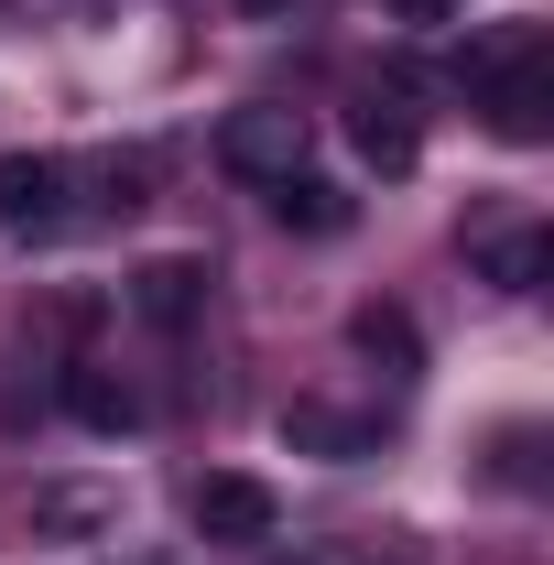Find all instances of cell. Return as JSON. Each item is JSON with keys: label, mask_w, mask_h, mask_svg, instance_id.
I'll list each match as a JSON object with an SVG mask.
<instances>
[{"label": "cell", "mask_w": 554, "mask_h": 565, "mask_svg": "<svg viewBox=\"0 0 554 565\" xmlns=\"http://www.w3.org/2000/svg\"><path fill=\"white\" fill-rule=\"evenodd\" d=\"M196 533H207V544H273L283 500L262 490V479H239V468H217V479H196Z\"/></svg>", "instance_id": "8992f818"}, {"label": "cell", "mask_w": 554, "mask_h": 565, "mask_svg": "<svg viewBox=\"0 0 554 565\" xmlns=\"http://www.w3.org/2000/svg\"><path fill=\"white\" fill-rule=\"evenodd\" d=\"M66 207L76 217H141L152 207V152H87V163H66Z\"/></svg>", "instance_id": "52a82bcc"}, {"label": "cell", "mask_w": 554, "mask_h": 565, "mask_svg": "<svg viewBox=\"0 0 554 565\" xmlns=\"http://www.w3.org/2000/svg\"><path fill=\"white\" fill-rule=\"evenodd\" d=\"M273 217H283V228H305V239H338L359 207H348V185H327V174H283V185H273Z\"/></svg>", "instance_id": "7c38bea8"}, {"label": "cell", "mask_w": 554, "mask_h": 565, "mask_svg": "<svg viewBox=\"0 0 554 565\" xmlns=\"http://www.w3.org/2000/svg\"><path fill=\"white\" fill-rule=\"evenodd\" d=\"M348 349L370 359L381 381H414V370H424V338H414L403 305H359V316H348Z\"/></svg>", "instance_id": "8fae6325"}, {"label": "cell", "mask_w": 554, "mask_h": 565, "mask_svg": "<svg viewBox=\"0 0 554 565\" xmlns=\"http://www.w3.org/2000/svg\"><path fill=\"white\" fill-rule=\"evenodd\" d=\"M120 522V490L109 479H33L22 490V533L33 544H87V533H109Z\"/></svg>", "instance_id": "277c9868"}, {"label": "cell", "mask_w": 554, "mask_h": 565, "mask_svg": "<svg viewBox=\"0 0 554 565\" xmlns=\"http://www.w3.org/2000/svg\"><path fill=\"white\" fill-rule=\"evenodd\" d=\"M305 152H316V131H305V109H283V98H251V109L217 120V163H228L239 185H283V174H305Z\"/></svg>", "instance_id": "7a4b0ae2"}, {"label": "cell", "mask_w": 554, "mask_h": 565, "mask_svg": "<svg viewBox=\"0 0 554 565\" xmlns=\"http://www.w3.org/2000/svg\"><path fill=\"white\" fill-rule=\"evenodd\" d=\"M207 262H196V250H163V262H141L131 273V316L141 327H163V338H185V327H196V316H207Z\"/></svg>", "instance_id": "5b68a950"}, {"label": "cell", "mask_w": 554, "mask_h": 565, "mask_svg": "<svg viewBox=\"0 0 554 565\" xmlns=\"http://www.w3.org/2000/svg\"><path fill=\"white\" fill-rule=\"evenodd\" d=\"M239 11H251V22H283V11H294V0H239Z\"/></svg>", "instance_id": "5bb4252c"}, {"label": "cell", "mask_w": 554, "mask_h": 565, "mask_svg": "<svg viewBox=\"0 0 554 565\" xmlns=\"http://www.w3.org/2000/svg\"><path fill=\"white\" fill-rule=\"evenodd\" d=\"M283 446L294 457H370L381 414H348V403H283Z\"/></svg>", "instance_id": "9c48e42d"}, {"label": "cell", "mask_w": 554, "mask_h": 565, "mask_svg": "<svg viewBox=\"0 0 554 565\" xmlns=\"http://www.w3.org/2000/svg\"><path fill=\"white\" fill-rule=\"evenodd\" d=\"M403 11H414V22H446V11H457V0H403Z\"/></svg>", "instance_id": "9a60e30c"}, {"label": "cell", "mask_w": 554, "mask_h": 565, "mask_svg": "<svg viewBox=\"0 0 554 565\" xmlns=\"http://www.w3.org/2000/svg\"><path fill=\"white\" fill-rule=\"evenodd\" d=\"M66 414L87 424V435H131V424H141V392L109 370V359H66Z\"/></svg>", "instance_id": "30bf717a"}, {"label": "cell", "mask_w": 554, "mask_h": 565, "mask_svg": "<svg viewBox=\"0 0 554 565\" xmlns=\"http://www.w3.org/2000/svg\"><path fill=\"white\" fill-rule=\"evenodd\" d=\"M66 152H0V239L33 250V239H66Z\"/></svg>", "instance_id": "3957f363"}, {"label": "cell", "mask_w": 554, "mask_h": 565, "mask_svg": "<svg viewBox=\"0 0 554 565\" xmlns=\"http://www.w3.org/2000/svg\"><path fill=\"white\" fill-rule=\"evenodd\" d=\"M479 262H489V282H500V294H533V282H544V262H554V239H544V228H489Z\"/></svg>", "instance_id": "4fadbf2b"}, {"label": "cell", "mask_w": 554, "mask_h": 565, "mask_svg": "<svg viewBox=\"0 0 554 565\" xmlns=\"http://www.w3.org/2000/svg\"><path fill=\"white\" fill-rule=\"evenodd\" d=\"M348 141H359V163H381V174H414L424 163V120L403 87H370L359 109H348Z\"/></svg>", "instance_id": "ba28073f"}, {"label": "cell", "mask_w": 554, "mask_h": 565, "mask_svg": "<svg viewBox=\"0 0 554 565\" xmlns=\"http://www.w3.org/2000/svg\"><path fill=\"white\" fill-rule=\"evenodd\" d=\"M457 76L479 87V109H489L500 141H544L554 131V33H544V22H500V33H479V44L457 55Z\"/></svg>", "instance_id": "6da1fadb"}]
</instances>
